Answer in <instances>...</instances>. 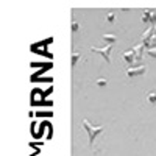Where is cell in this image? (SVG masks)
<instances>
[{"label":"cell","instance_id":"14","mask_svg":"<svg viewBox=\"0 0 156 156\" xmlns=\"http://www.w3.org/2000/svg\"><path fill=\"white\" fill-rule=\"evenodd\" d=\"M150 25H156V12L151 11V17H150Z\"/></svg>","mask_w":156,"mask_h":156},{"label":"cell","instance_id":"7","mask_svg":"<svg viewBox=\"0 0 156 156\" xmlns=\"http://www.w3.org/2000/svg\"><path fill=\"white\" fill-rule=\"evenodd\" d=\"M103 41H105L106 44H114L117 41V36L111 34V33H106V34H103Z\"/></svg>","mask_w":156,"mask_h":156},{"label":"cell","instance_id":"9","mask_svg":"<svg viewBox=\"0 0 156 156\" xmlns=\"http://www.w3.org/2000/svg\"><path fill=\"white\" fill-rule=\"evenodd\" d=\"M80 58H81L80 51H73V53H72V66H75V64L80 61Z\"/></svg>","mask_w":156,"mask_h":156},{"label":"cell","instance_id":"8","mask_svg":"<svg viewBox=\"0 0 156 156\" xmlns=\"http://www.w3.org/2000/svg\"><path fill=\"white\" fill-rule=\"evenodd\" d=\"M151 11H153V9H144V14H142V22H147V23H150Z\"/></svg>","mask_w":156,"mask_h":156},{"label":"cell","instance_id":"1","mask_svg":"<svg viewBox=\"0 0 156 156\" xmlns=\"http://www.w3.org/2000/svg\"><path fill=\"white\" fill-rule=\"evenodd\" d=\"M83 126H84L86 133H87L89 144H90V145H94V140H95V137H97L100 133H103V129H105V126H103V125H92V123H90L87 119H83Z\"/></svg>","mask_w":156,"mask_h":156},{"label":"cell","instance_id":"6","mask_svg":"<svg viewBox=\"0 0 156 156\" xmlns=\"http://www.w3.org/2000/svg\"><path fill=\"white\" fill-rule=\"evenodd\" d=\"M123 59H125V62H128L129 64V67L133 66V64L136 62V55H134V50L133 48H128L125 53H123Z\"/></svg>","mask_w":156,"mask_h":156},{"label":"cell","instance_id":"11","mask_svg":"<svg viewBox=\"0 0 156 156\" xmlns=\"http://www.w3.org/2000/svg\"><path fill=\"white\" fill-rule=\"evenodd\" d=\"M148 48H156V25H154V34H153L151 41H150V45H148Z\"/></svg>","mask_w":156,"mask_h":156},{"label":"cell","instance_id":"12","mask_svg":"<svg viewBox=\"0 0 156 156\" xmlns=\"http://www.w3.org/2000/svg\"><path fill=\"white\" fill-rule=\"evenodd\" d=\"M95 83H97V86H98V87H103V86H106V84H108L106 78H98V80H97Z\"/></svg>","mask_w":156,"mask_h":156},{"label":"cell","instance_id":"2","mask_svg":"<svg viewBox=\"0 0 156 156\" xmlns=\"http://www.w3.org/2000/svg\"><path fill=\"white\" fill-rule=\"evenodd\" d=\"M90 51L92 53H97L100 55L103 59H105L106 62H111V51H112V44H108L106 47H103V48H98V47H92L90 48Z\"/></svg>","mask_w":156,"mask_h":156},{"label":"cell","instance_id":"4","mask_svg":"<svg viewBox=\"0 0 156 156\" xmlns=\"http://www.w3.org/2000/svg\"><path fill=\"white\" fill-rule=\"evenodd\" d=\"M153 34H154V25H150V27H148V28L144 31V34L140 36V39H142V44H144L147 48H148V45H150V41H151Z\"/></svg>","mask_w":156,"mask_h":156},{"label":"cell","instance_id":"5","mask_svg":"<svg viewBox=\"0 0 156 156\" xmlns=\"http://www.w3.org/2000/svg\"><path fill=\"white\" fill-rule=\"evenodd\" d=\"M133 50H134V55H136V62H140L142 61V56H144V50H147V47L140 42V44L134 45Z\"/></svg>","mask_w":156,"mask_h":156},{"label":"cell","instance_id":"3","mask_svg":"<svg viewBox=\"0 0 156 156\" xmlns=\"http://www.w3.org/2000/svg\"><path fill=\"white\" fill-rule=\"evenodd\" d=\"M147 72V66L144 64V66H131V67H128L126 70V75L128 76H137V75H145Z\"/></svg>","mask_w":156,"mask_h":156},{"label":"cell","instance_id":"13","mask_svg":"<svg viewBox=\"0 0 156 156\" xmlns=\"http://www.w3.org/2000/svg\"><path fill=\"white\" fill-rule=\"evenodd\" d=\"M114 19H115V12H108L106 14V20L108 22H114Z\"/></svg>","mask_w":156,"mask_h":156},{"label":"cell","instance_id":"15","mask_svg":"<svg viewBox=\"0 0 156 156\" xmlns=\"http://www.w3.org/2000/svg\"><path fill=\"white\" fill-rule=\"evenodd\" d=\"M147 53H148L151 58H156V48H147Z\"/></svg>","mask_w":156,"mask_h":156},{"label":"cell","instance_id":"16","mask_svg":"<svg viewBox=\"0 0 156 156\" xmlns=\"http://www.w3.org/2000/svg\"><path fill=\"white\" fill-rule=\"evenodd\" d=\"M78 28H80L78 22H72V30H73V31H78Z\"/></svg>","mask_w":156,"mask_h":156},{"label":"cell","instance_id":"10","mask_svg":"<svg viewBox=\"0 0 156 156\" xmlns=\"http://www.w3.org/2000/svg\"><path fill=\"white\" fill-rule=\"evenodd\" d=\"M147 100L151 103V105H154L156 103V92H148L147 94Z\"/></svg>","mask_w":156,"mask_h":156}]
</instances>
